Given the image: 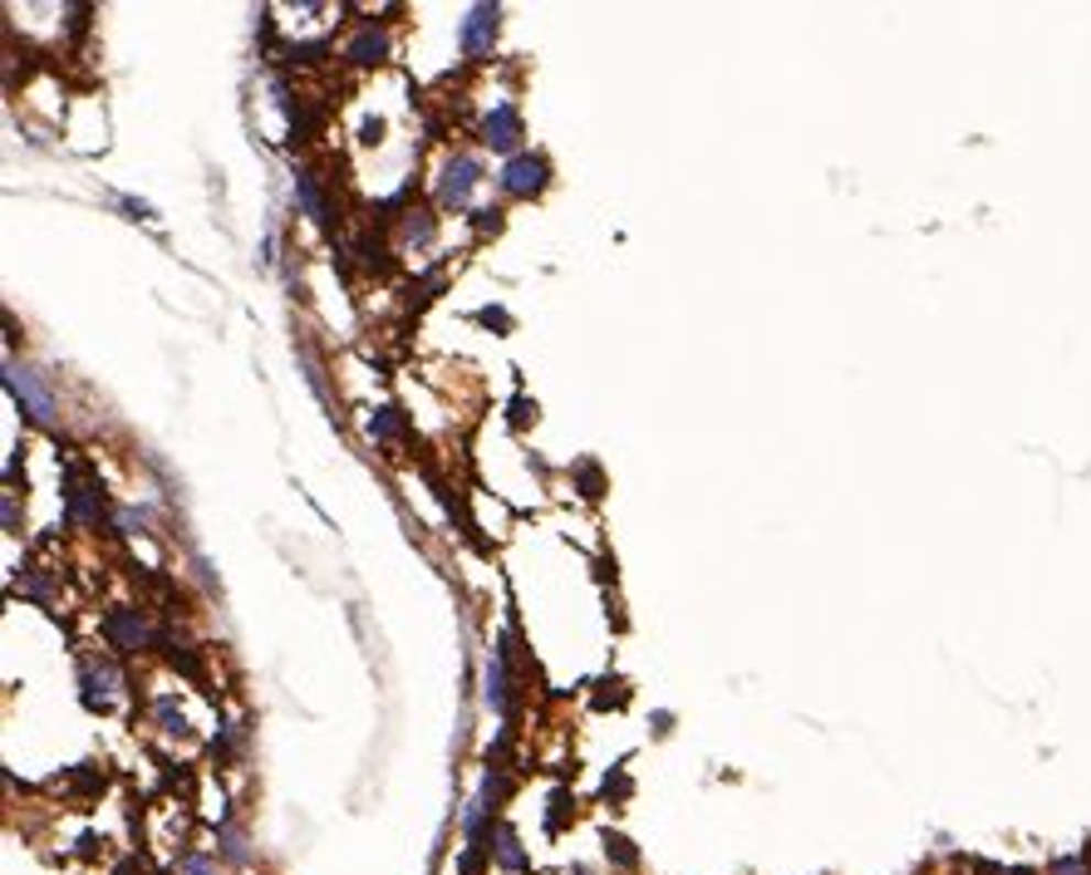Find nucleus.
Masks as SVG:
<instances>
[{
  "instance_id": "nucleus-15",
  "label": "nucleus",
  "mask_w": 1091,
  "mask_h": 875,
  "mask_svg": "<svg viewBox=\"0 0 1091 875\" xmlns=\"http://www.w3.org/2000/svg\"><path fill=\"white\" fill-rule=\"evenodd\" d=\"M157 723H163V733H187V719H183V709H173V703H157Z\"/></svg>"
},
{
  "instance_id": "nucleus-2",
  "label": "nucleus",
  "mask_w": 1091,
  "mask_h": 875,
  "mask_svg": "<svg viewBox=\"0 0 1091 875\" xmlns=\"http://www.w3.org/2000/svg\"><path fill=\"white\" fill-rule=\"evenodd\" d=\"M482 183V163L472 153H458L448 167H443V183H438V203L443 207H468L472 187Z\"/></svg>"
},
{
  "instance_id": "nucleus-7",
  "label": "nucleus",
  "mask_w": 1091,
  "mask_h": 875,
  "mask_svg": "<svg viewBox=\"0 0 1091 875\" xmlns=\"http://www.w3.org/2000/svg\"><path fill=\"white\" fill-rule=\"evenodd\" d=\"M79 679H84V703L99 709V713L109 709V693H113V679H119V674H113L109 664H84Z\"/></svg>"
},
{
  "instance_id": "nucleus-16",
  "label": "nucleus",
  "mask_w": 1091,
  "mask_h": 875,
  "mask_svg": "<svg viewBox=\"0 0 1091 875\" xmlns=\"http://www.w3.org/2000/svg\"><path fill=\"white\" fill-rule=\"evenodd\" d=\"M1052 875H1091V861L1087 856H1062V861H1052Z\"/></svg>"
},
{
  "instance_id": "nucleus-19",
  "label": "nucleus",
  "mask_w": 1091,
  "mask_h": 875,
  "mask_svg": "<svg viewBox=\"0 0 1091 875\" xmlns=\"http://www.w3.org/2000/svg\"><path fill=\"white\" fill-rule=\"evenodd\" d=\"M605 851H610L614 861H620V866H634V851L624 846V836H605Z\"/></svg>"
},
{
  "instance_id": "nucleus-20",
  "label": "nucleus",
  "mask_w": 1091,
  "mask_h": 875,
  "mask_svg": "<svg viewBox=\"0 0 1091 875\" xmlns=\"http://www.w3.org/2000/svg\"><path fill=\"white\" fill-rule=\"evenodd\" d=\"M580 482H586V488H580L586 497H600V472H596V462H586V468H580Z\"/></svg>"
},
{
  "instance_id": "nucleus-1",
  "label": "nucleus",
  "mask_w": 1091,
  "mask_h": 875,
  "mask_svg": "<svg viewBox=\"0 0 1091 875\" xmlns=\"http://www.w3.org/2000/svg\"><path fill=\"white\" fill-rule=\"evenodd\" d=\"M6 389L15 394V404L25 408V414L35 418V424H50V418H55V398H50V389L40 384V379L30 374L25 364H15V360L6 364Z\"/></svg>"
},
{
  "instance_id": "nucleus-10",
  "label": "nucleus",
  "mask_w": 1091,
  "mask_h": 875,
  "mask_svg": "<svg viewBox=\"0 0 1091 875\" xmlns=\"http://www.w3.org/2000/svg\"><path fill=\"white\" fill-rule=\"evenodd\" d=\"M487 703L497 713H506V649H497L492 664H487Z\"/></svg>"
},
{
  "instance_id": "nucleus-3",
  "label": "nucleus",
  "mask_w": 1091,
  "mask_h": 875,
  "mask_svg": "<svg viewBox=\"0 0 1091 875\" xmlns=\"http://www.w3.org/2000/svg\"><path fill=\"white\" fill-rule=\"evenodd\" d=\"M497 177H502V187L512 197H536L550 183V167H546V157H536V153H516V157H506V167Z\"/></svg>"
},
{
  "instance_id": "nucleus-5",
  "label": "nucleus",
  "mask_w": 1091,
  "mask_h": 875,
  "mask_svg": "<svg viewBox=\"0 0 1091 875\" xmlns=\"http://www.w3.org/2000/svg\"><path fill=\"white\" fill-rule=\"evenodd\" d=\"M497 15H502L497 6H472L468 20H462V50H468L472 59H482L487 50H492V40H497Z\"/></svg>"
},
{
  "instance_id": "nucleus-17",
  "label": "nucleus",
  "mask_w": 1091,
  "mask_h": 875,
  "mask_svg": "<svg viewBox=\"0 0 1091 875\" xmlns=\"http://www.w3.org/2000/svg\"><path fill=\"white\" fill-rule=\"evenodd\" d=\"M183 871H187V875H221V866H217L211 856H187Z\"/></svg>"
},
{
  "instance_id": "nucleus-21",
  "label": "nucleus",
  "mask_w": 1091,
  "mask_h": 875,
  "mask_svg": "<svg viewBox=\"0 0 1091 875\" xmlns=\"http://www.w3.org/2000/svg\"><path fill=\"white\" fill-rule=\"evenodd\" d=\"M497 221H502V217H497V207H482V212H478V231H487V227L497 231Z\"/></svg>"
},
{
  "instance_id": "nucleus-12",
  "label": "nucleus",
  "mask_w": 1091,
  "mask_h": 875,
  "mask_svg": "<svg viewBox=\"0 0 1091 875\" xmlns=\"http://www.w3.org/2000/svg\"><path fill=\"white\" fill-rule=\"evenodd\" d=\"M369 434H374L379 442H389V438H399L404 434V414H399L394 404H384V408H374V418H369Z\"/></svg>"
},
{
  "instance_id": "nucleus-13",
  "label": "nucleus",
  "mask_w": 1091,
  "mask_h": 875,
  "mask_svg": "<svg viewBox=\"0 0 1091 875\" xmlns=\"http://www.w3.org/2000/svg\"><path fill=\"white\" fill-rule=\"evenodd\" d=\"M404 237H408V247H428V241H433V217L428 212L408 217L404 221Z\"/></svg>"
},
{
  "instance_id": "nucleus-6",
  "label": "nucleus",
  "mask_w": 1091,
  "mask_h": 875,
  "mask_svg": "<svg viewBox=\"0 0 1091 875\" xmlns=\"http://www.w3.org/2000/svg\"><path fill=\"white\" fill-rule=\"evenodd\" d=\"M516 139H522V113H516L512 103H497V109L482 119V143L497 147V153H506V147H516Z\"/></svg>"
},
{
  "instance_id": "nucleus-9",
  "label": "nucleus",
  "mask_w": 1091,
  "mask_h": 875,
  "mask_svg": "<svg viewBox=\"0 0 1091 875\" xmlns=\"http://www.w3.org/2000/svg\"><path fill=\"white\" fill-rule=\"evenodd\" d=\"M345 55H349V65H379V59L389 55V40L379 35V30H359V35L349 40Z\"/></svg>"
},
{
  "instance_id": "nucleus-14",
  "label": "nucleus",
  "mask_w": 1091,
  "mask_h": 875,
  "mask_svg": "<svg viewBox=\"0 0 1091 875\" xmlns=\"http://www.w3.org/2000/svg\"><path fill=\"white\" fill-rule=\"evenodd\" d=\"M325 50H330V40H310V45H291V59L295 65H320Z\"/></svg>"
},
{
  "instance_id": "nucleus-4",
  "label": "nucleus",
  "mask_w": 1091,
  "mask_h": 875,
  "mask_svg": "<svg viewBox=\"0 0 1091 875\" xmlns=\"http://www.w3.org/2000/svg\"><path fill=\"white\" fill-rule=\"evenodd\" d=\"M103 630H109V639L119 649H143L148 639H153V630H148V620L138 615L133 605H113L109 620H103Z\"/></svg>"
},
{
  "instance_id": "nucleus-18",
  "label": "nucleus",
  "mask_w": 1091,
  "mask_h": 875,
  "mask_svg": "<svg viewBox=\"0 0 1091 875\" xmlns=\"http://www.w3.org/2000/svg\"><path fill=\"white\" fill-rule=\"evenodd\" d=\"M478 320H482V325H497V335H506L512 315H506V310H497V305H487V310H478Z\"/></svg>"
},
{
  "instance_id": "nucleus-8",
  "label": "nucleus",
  "mask_w": 1091,
  "mask_h": 875,
  "mask_svg": "<svg viewBox=\"0 0 1091 875\" xmlns=\"http://www.w3.org/2000/svg\"><path fill=\"white\" fill-rule=\"evenodd\" d=\"M295 197H301V207L310 212L315 221H320L325 231H330V203H325V193H320V183L310 177V167H301L295 173Z\"/></svg>"
},
{
  "instance_id": "nucleus-22",
  "label": "nucleus",
  "mask_w": 1091,
  "mask_h": 875,
  "mask_svg": "<svg viewBox=\"0 0 1091 875\" xmlns=\"http://www.w3.org/2000/svg\"><path fill=\"white\" fill-rule=\"evenodd\" d=\"M123 207H129V217H153L148 212V203H133V197H123Z\"/></svg>"
},
{
  "instance_id": "nucleus-11",
  "label": "nucleus",
  "mask_w": 1091,
  "mask_h": 875,
  "mask_svg": "<svg viewBox=\"0 0 1091 875\" xmlns=\"http://www.w3.org/2000/svg\"><path fill=\"white\" fill-rule=\"evenodd\" d=\"M492 846H497V861H502L506 871H532L526 851L516 846V836H512V831H506V827H497V841H492Z\"/></svg>"
}]
</instances>
